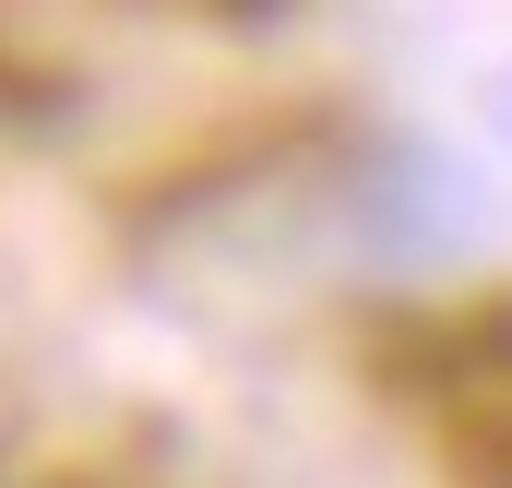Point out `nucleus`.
Here are the masks:
<instances>
[{
  "label": "nucleus",
  "instance_id": "nucleus-1",
  "mask_svg": "<svg viewBox=\"0 0 512 488\" xmlns=\"http://www.w3.org/2000/svg\"><path fill=\"white\" fill-rule=\"evenodd\" d=\"M227 12H262V0H227Z\"/></svg>",
  "mask_w": 512,
  "mask_h": 488
},
{
  "label": "nucleus",
  "instance_id": "nucleus-2",
  "mask_svg": "<svg viewBox=\"0 0 512 488\" xmlns=\"http://www.w3.org/2000/svg\"><path fill=\"white\" fill-rule=\"evenodd\" d=\"M0 488H12V477H0Z\"/></svg>",
  "mask_w": 512,
  "mask_h": 488
}]
</instances>
